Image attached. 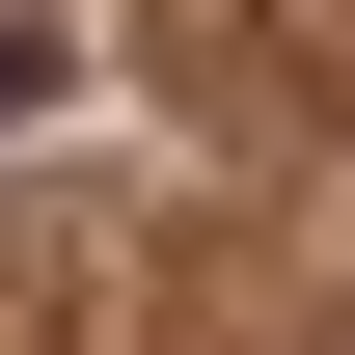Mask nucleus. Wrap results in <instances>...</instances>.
Returning <instances> with one entry per match:
<instances>
[{"instance_id":"obj_1","label":"nucleus","mask_w":355,"mask_h":355,"mask_svg":"<svg viewBox=\"0 0 355 355\" xmlns=\"http://www.w3.org/2000/svg\"><path fill=\"white\" fill-rule=\"evenodd\" d=\"M0 110H55V28H0Z\"/></svg>"}]
</instances>
